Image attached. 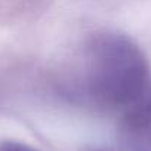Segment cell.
<instances>
[{
	"instance_id": "277c9868",
	"label": "cell",
	"mask_w": 151,
	"mask_h": 151,
	"mask_svg": "<svg viewBox=\"0 0 151 151\" xmlns=\"http://www.w3.org/2000/svg\"><path fill=\"white\" fill-rule=\"evenodd\" d=\"M86 151H116V150L108 148V147H92V148H89Z\"/></svg>"
},
{
	"instance_id": "6da1fadb",
	"label": "cell",
	"mask_w": 151,
	"mask_h": 151,
	"mask_svg": "<svg viewBox=\"0 0 151 151\" xmlns=\"http://www.w3.org/2000/svg\"><path fill=\"white\" fill-rule=\"evenodd\" d=\"M73 95L85 104L124 111L150 86L148 62L141 47L126 34L105 31L93 36L83 52Z\"/></svg>"
},
{
	"instance_id": "3957f363",
	"label": "cell",
	"mask_w": 151,
	"mask_h": 151,
	"mask_svg": "<svg viewBox=\"0 0 151 151\" xmlns=\"http://www.w3.org/2000/svg\"><path fill=\"white\" fill-rule=\"evenodd\" d=\"M0 151H39V150L19 141H3L0 144Z\"/></svg>"
},
{
	"instance_id": "7a4b0ae2",
	"label": "cell",
	"mask_w": 151,
	"mask_h": 151,
	"mask_svg": "<svg viewBox=\"0 0 151 151\" xmlns=\"http://www.w3.org/2000/svg\"><path fill=\"white\" fill-rule=\"evenodd\" d=\"M120 139L127 151H151V86L123 111Z\"/></svg>"
}]
</instances>
